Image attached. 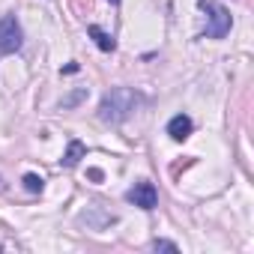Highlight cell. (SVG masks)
<instances>
[{"instance_id": "cell-2", "label": "cell", "mask_w": 254, "mask_h": 254, "mask_svg": "<svg viewBox=\"0 0 254 254\" xmlns=\"http://www.w3.org/2000/svg\"><path fill=\"white\" fill-rule=\"evenodd\" d=\"M200 9L206 12V36L209 39H224L227 33H230V12L221 6V3H215V0H200Z\"/></svg>"}, {"instance_id": "cell-5", "label": "cell", "mask_w": 254, "mask_h": 254, "mask_svg": "<svg viewBox=\"0 0 254 254\" xmlns=\"http://www.w3.org/2000/svg\"><path fill=\"white\" fill-rule=\"evenodd\" d=\"M191 129H194V123H191V117H186V114H177V117L168 123V135H171L174 141H186V138L191 135Z\"/></svg>"}, {"instance_id": "cell-8", "label": "cell", "mask_w": 254, "mask_h": 254, "mask_svg": "<svg viewBox=\"0 0 254 254\" xmlns=\"http://www.w3.org/2000/svg\"><path fill=\"white\" fill-rule=\"evenodd\" d=\"M42 186H45L42 177H36V174H27V177H24V189H27V191H42Z\"/></svg>"}, {"instance_id": "cell-6", "label": "cell", "mask_w": 254, "mask_h": 254, "mask_svg": "<svg viewBox=\"0 0 254 254\" xmlns=\"http://www.w3.org/2000/svg\"><path fill=\"white\" fill-rule=\"evenodd\" d=\"M84 156H87V147L81 141H69V147H66V153H63L60 162H63V168H75Z\"/></svg>"}, {"instance_id": "cell-9", "label": "cell", "mask_w": 254, "mask_h": 254, "mask_svg": "<svg viewBox=\"0 0 254 254\" xmlns=\"http://www.w3.org/2000/svg\"><path fill=\"white\" fill-rule=\"evenodd\" d=\"M153 248H156V251H180V248H177V242H168V239H156V242H153Z\"/></svg>"}, {"instance_id": "cell-10", "label": "cell", "mask_w": 254, "mask_h": 254, "mask_svg": "<svg viewBox=\"0 0 254 254\" xmlns=\"http://www.w3.org/2000/svg\"><path fill=\"white\" fill-rule=\"evenodd\" d=\"M87 174H90V180H96V183H102V171H99V168H90Z\"/></svg>"}, {"instance_id": "cell-4", "label": "cell", "mask_w": 254, "mask_h": 254, "mask_svg": "<svg viewBox=\"0 0 254 254\" xmlns=\"http://www.w3.org/2000/svg\"><path fill=\"white\" fill-rule=\"evenodd\" d=\"M126 197H129V203H135L141 209H156V203H159V191H156L153 183H138Z\"/></svg>"}, {"instance_id": "cell-1", "label": "cell", "mask_w": 254, "mask_h": 254, "mask_svg": "<svg viewBox=\"0 0 254 254\" xmlns=\"http://www.w3.org/2000/svg\"><path fill=\"white\" fill-rule=\"evenodd\" d=\"M138 102H141V96H138L135 90H129V87H117V90H111V93L102 99L99 117H102L105 123H123V120L132 117V111L138 108Z\"/></svg>"}, {"instance_id": "cell-3", "label": "cell", "mask_w": 254, "mask_h": 254, "mask_svg": "<svg viewBox=\"0 0 254 254\" xmlns=\"http://www.w3.org/2000/svg\"><path fill=\"white\" fill-rule=\"evenodd\" d=\"M21 24L15 21V15H3L0 18V54H15L21 48Z\"/></svg>"}, {"instance_id": "cell-11", "label": "cell", "mask_w": 254, "mask_h": 254, "mask_svg": "<svg viewBox=\"0 0 254 254\" xmlns=\"http://www.w3.org/2000/svg\"><path fill=\"white\" fill-rule=\"evenodd\" d=\"M111 3H114V6H117V3H120V0H111Z\"/></svg>"}, {"instance_id": "cell-7", "label": "cell", "mask_w": 254, "mask_h": 254, "mask_svg": "<svg viewBox=\"0 0 254 254\" xmlns=\"http://www.w3.org/2000/svg\"><path fill=\"white\" fill-rule=\"evenodd\" d=\"M87 33H90V36L96 39V45H99L102 51H114V48H117L114 36H111V33H105V30H102L99 24H90V27H87Z\"/></svg>"}]
</instances>
